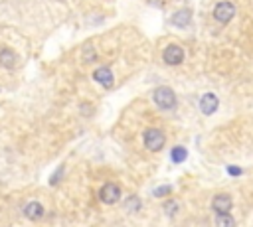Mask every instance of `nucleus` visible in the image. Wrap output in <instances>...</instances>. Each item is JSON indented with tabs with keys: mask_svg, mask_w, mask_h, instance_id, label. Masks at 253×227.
<instances>
[{
	"mask_svg": "<svg viewBox=\"0 0 253 227\" xmlns=\"http://www.w3.org/2000/svg\"><path fill=\"white\" fill-rule=\"evenodd\" d=\"M162 58H164V62H166L168 65H180V63L184 62V50L180 48V45L172 43V45H168V48L164 50Z\"/></svg>",
	"mask_w": 253,
	"mask_h": 227,
	"instance_id": "nucleus-5",
	"label": "nucleus"
},
{
	"mask_svg": "<svg viewBox=\"0 0 253 227\" xmlns=\"http://www.w3.org/2000/svg\"><path fill=\"white\" fill-rule=\"evenodd\" d=\"M93 79H95L97 83H101L105 89H111V87H113V73H111L109 67H99V69L93 73Z\"/></svg>",
	"mask_w": 253,
	"mask_h": 227,
	"instance_id": "nucleus-8",
	"label": "nucleus"
},
{
	"mask_svg": "<svg viewBox=\"0 0 253 227\" xmlns=\"http://www.w3.org/2000/svg\"><path fill=\"white\" fill-rule=\"evenodd\" d=\"M170 192H172L170 186H162V188H157V190H155V196H157V198H162V196H168Z\"/></svg>",
	"mask_w": 253,
	"mask_h": 227,
	"instance_id": "nucleus-15",
	"label": "nucleus"
},
{
	"mask_svg": "<svg viewBox=\"0 0 253 227\" xmlns=\"http://www.w3.org/2000/svg\"><path fill=\"white\" fill-rule=\"evenodd\" d=\"M91 60H95V54H93L91 45H87V50H85V62H91Z\"/></svg>",
	"mask_w": 253,
	"mask_h": 227,
	"instance_id": "nucleus-17",
	"label": "nucleus"
},
{
	"mask_svg": "<svg viewBox=\"0 0 253 227\" xmlns=\"http://www.w3.org/2000/svg\"><path fill=\"white\" fill-rule=\"evenodd\" d=\"M235 14V6L231 2H220L216 8H214V18L220 22V24H228Z\"/></svg>",
	"mask_w": 253,
	"mask_h": 227,
	"instance_id": "nucleus-4",
	"label": "nucleus"
},
{
	"mask_svg": "<svg viewBox=\"0 0 253 227\" xmlns=\"http://www.w3.org/2000/svg\"><path fill=\"white\" fill-rule=\"evenodd\" d=\"M176 211H178V204H176V202H174V200H168V202H166V204H164V213H166V215H170V217H172V215H174V213H176Z\"/></svg>",
	"mask_w": 253,
	"mask_h": 227,
	"instance_id": "nucleus-14",
	"label": "nucleus"
},
{
	"mask_svg": "<svg viewBox=\"0 0 253 227\" xmlns=\"http://www.w3.org/2000/svg\"><path fill=\"white\" fill-rule=\"evenodd\" d=\"M150 2H153V4H161V2H162V0H150Z\"/></svg>",
	"mask_w": 253,
	"mask_h": 227,
	"instance_id": "nucleus-20",
	"label": "nucleus"
},
{
	"mask_svg": "<svg viewBox=\"0 0 253 227\" xmlns=\"http://www.w3.org/2000/svg\"><path fill=\"white\" fill-rule=\"evenodd\" d=\"M99 200L103 204H117L121 200V188L113 184V182H109V184H105L99 190Z\"/></svg>",
	"mask_w": 253,
	"mask_h": 227,
	"instance_id": "nucleus-3",
	"label": "nucleus"
},
{
	"mask_svg": "<svg viewBox=\"0 0 253 227\" xmlns=\"http://www.w3.org/2000/svg\"><path fill=\"white\" fill-rule=\"evenodd\" d=\"M153 97H155V103L159 105V109H162V111H170L176 107V97L172 93V89H168V87H159Z\"/></svg>",
	"mask_w": 253,
	"mask_h": 227,
	"instance_id": "nucleus-2",
	"label": "nucleus"
},
{
	"mask_svg": "<svg viewBox=\"0 0 253 227\" xmlns=\"http://www.w3.org/2000/svg\"><path fill=\"white\" fill-rule=\"evenodd\" d=\"M186 156H188V152H186V148H184V146H176V148H172V154H170L172 162H184V160H186Z\"/></svg>",
	"mask_w": 253,
	"mask_h": 227,
	"instance_id": "nucleus-13",
	"label": "nucleus"
},
{
	"mask_svg": "<svg viewBox=\"0 0 253 227\" xmlns=\"http://www.w3.org/2000/svg\"><path fill=\"white\" fill-rule=\"evenodd\" d=\"M14 63H16V54L12 50H0V65L14 67Z\"/></svg>",
	"mask_w": 253,
	"mask_h": 227,
	"instance_id": "nucleus-11",
	"label": "nucleus"
},
{
	"mask_svg": "<svg viewBox=\"0 0 253 227\" xmlns=\"http://www.w3.org/2000/svg\"><path fill=\"white\" fill-rule=\"evenodd\" d=\"M138 207H140L138 198H129V209H131V211H135V209H138Z\"/></svg>",
	"mask_w": 253,
	"mask_h": 227,
	"instance_id": "nucleus-16",
	"label": "nucleus"
},
{
	"mask_svg": "<svg viewBox=\"0 0 253 227\" xmlns=\"http://www.w3.org/2000/svg\"><path fill=\"white\" fill-rule=\"evenodd\" d=\"M190 18H192V12H190L188 8H184V10H178V12L172 16V24L178 26V28H186V26L190 24Z\"/></svg>",
	"mask_w": 253,
	"mask_h": 227,
	"instance_id": "nucleus-10",
	"label": "nucleus"
},
{
	"mask_svg": "<svg viewBox=\"0 0 253 227\" xmlns=\"http://www.w3.org/2000/svg\"><path fill=\"white\" fill-rule=\"evenodd\" d=\"M228 172H230L231 176H239V174H241V168H237V166H230V168H228Z\"/></svg>",
	"mask_w": 253,
	"mask_h": 227,
	"instance_id": "nucleus-19",
	"label": "nucleus"
},
{
	"mask_svg": "<svg viewBox=\"0 0 253 227\" xmlns=\"http://www.w3.org/2000/svg\"><path fill=\"white\" fill-rule=\"evenodd\" d=\"M142 136H144V146H146L150 152L162 150V146H164V143H166L164 132L159 130V128H148V130H144Z\"/></svg>",
	"mask_w": 253,
	"mask_h": 227,
	"instance_id": "nucleus-1",
	"label": "nucleus"
},
{
	"mask_svg": "<svg viewBox=\"0 0 253 227\" xmlns=\"http://www.w3.org/2000/svg\"><path fill=\"white\" fill-rule=\"evenodd\" d=\"M62 174H64V168H60V170H58V174H54V176H52V186H56V184H58L60 178H62Z\"/></svg>",
	"mask_w": 253,
	"mask_h": 227,
	"instance_id": "nucleus-18",
	"label": "nucleus"
},
{
	"mask_svg": "<svg viewBox=\"0 0 253 227\" xmlns=\"http://www.w3.org/2000/svg\"><path fill=\"white\" fill-rule=\"evenodd\" d=\"M216 227H235V219L230 213H218Z\"/></svg>",
	"mask_w": 253,
	"mask_h": 227,
	"instance_id": "nucleus-12",
	"label": "nucleus"
},
{
	"mask_svg": "<svg viewBox=\"0 0 253 227\" xmlns=\"http://www.w3.org/2000/svg\"><path fill=\"white\" fill-rule=\"evenodd\" d=\"M218 105H220V101H218V97H216L214 93H206L204 97L200 99V111L204 113V115L216 113V111H218Z\"/></svg>",
	"mask_w": 253,
	"mask_h": 227,
	"instance_id": "nucleus-6",
	"label": "nucleus"
},
{
	"mask_svg": "<svg viewBox=\"0 0 253 227\" xmlns=\"http://www.w3.org/2000/svg\"><path fill=\"white\" fill-rule=\"evenodd\" d=\"M24 215H26L28 219H32V221L40 219V217L44 215V207H42V204H38V202H30V204H26V207H24Z\"/></svg>",
	"mask_w": 253,
	"mask_h": 227,
	"instance_id": "nucleus-9",
	"label": "nucleus"
},
{
	"mask_svg": "<svg viewBox=\"0 0 253 227\" xmlns=\"http://www.w3.org/2000/svg\"><path fill=\"white\" fill-rule=\"evenodd\" d=\"M231 206H233V202H231V198L228 194H220V196H216L212 200V207H214L216 213H230Z\"/></svg>",
	"mask_w": 253,
	"mask_h": 227,
	"instance_id": "nucleus-7",
	"label": "nucleus"
}]
</instances>
